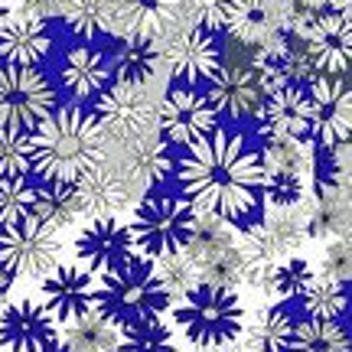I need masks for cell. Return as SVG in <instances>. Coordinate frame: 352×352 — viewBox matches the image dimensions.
I'll list each match as a JSON object with an SVG mask.
<instances>
[{"label": "cell", "instance_id": "1", "mask_svg": "<svg viewBox=\"0 0 352 352\" xmlns=\"http://www.w3.org/2000/svg\"><path fill=\"white\" fill-rule=\"evenodd\" d=\"M179 196L196 215H215L228 226H241L261 202V157L239 131L215 127L189 144L173 166Z\"/></svg>", "mask_w": 352, "mask_h": 352}, {"label": "cell", "instance_id": "2", "mask_svg": "<svg viewBox=\"0 0 352 352\" xmlns=\"http://www.w3.org/2000/svg\"><path fill=\"white\" fill-rule=\"evenodd\" d=\"M104 157L108 138L98 118L78 104L56 108L30 131V164L46 183H78Z\"/></svg>", "mask_w": 352, "mask_h": 352}, {"label": "cell", "instance_id": "3", "mask_svg": "<svg viewBox=\"0 0 352 352\" xmlns=\"http://www.w3.org/2000/svg\"><path fill=\"white\" fill-rule=\"evenodd\" d=\"M166 294L153 274V264L144 258H134L131 264L118 267L111 274L98 277L95 290V314L108 320L111 327H127L144 316H160L166 310Z\"/></svg>", "mask_w": 352, "mask_h": 352}, {"label": "cell", "instance_id": "4", "mask_svg": "<svg viewBox=\"0 0 352 352\" xmlns=\"http://www.w3.org/2000/svg\"><path fill=\"white\" fill-rule=\"evenodd\" d=\"M173 320L192 346H228L241 336L245 303L232 287L196 284L173 303Z\"/></svg>", "mask_w": 352, "mask_h": 352}, {"label": "cell", "instance_id": "5", "mask_svg": "<svg viewBox=\"0 0 352 352\" xmlns=\"http://www.w3.org/2000/svg\"><path fill=\"white\" fill-rule=\"evenodd\" d=\"M196 219L199 215L192 212V206L183 196H173V192H147L138 202L134 219L127 222L138 258L157 261L164 254L183 252L186 241L192 239Z\"/></svg>", "mask_w": 352, "mask_h": 352}, {"label": "cell", "instance_id": "6", "mask_svg": "<svg viewBox=\"0 0 352 352\" xmlns=\"http://www.w3.org/2000/svg\"><path fill=\"white\" fill-rule=\"evenodd\" d=\"M307 235V215L297 209H267L258 226H248L235 239V252L245 267V280H258V287L264 290L267 274L274 271V264L284 258H294V252L300 248Z\"/></svg>", "mask_w": 352, "mask_h": 352}, {"label": "cell", "instance_id": "7", "mask_svg": "<svg viewBox=\"0 0 352 352\" xmlns=\"http://www.w3.org/2000/svg\"><path fill=\"white\" fill-rule=\"evenodd\" d=\"M63 264V232L43 226L39 219H23L0 228V267L13 280H43Z\"/></svg>", "mask_w": 352, "mask_h": 352}, {"label": "cell", "instance_id": "8", "mask_svg": "<svg viewBox=\"0 0 352 352\" xmlns=\"http://www.w3.org/2000/svg\"><path fill=\"white\" fill-rule=\"evenodd\" d=\"M56 111V88L36 65H0V127L33 131Z\"/></svg>", "mask_w": 352, "mask_h": 352}, {"label": "cell", "instance_id": "9", "mask_svg": "<svg viewBox=\"0 0 352 352\" xmlns=\"http://www.w3.org/2000/svg\"><path fill=\"white\" fill-rule=\"evenodd\" d=\"M294 36H297L303 56L310 59L316 76H346L352 50L349 13L323 10L310 13V16H297Z\"/></svg>", "mask_w": 352, "mask_h": 352}, {"label": "cell", "instance_id": "10", "mask_svg": "<svg viewBox=\"0 0 352 352\" xmlns=\"http://www.w3.org/2000/svg\"><path fill=\"white\" fill-rule=\"evenodd\" d=\"M95 118L108 140H127L151 134L157 121V101L151 98L147 85H121L114 82L95 98Z\"/></svg>", "mask_w": 352, "mask_h": 352}, {"label": "cell", "instance_id": "11", "mask_svg": "<svg viewBox=\"0 0 352 352\" xmlns=\"http://www.w3.org/2000/svg\"><path fill=\"white\" fill-rule=\"evenodd\" d=\"M310 98V138L320 151H336L340 144H349V82L346 76H314L307 82Z\"/></svg>", "mask_w": 352, "mask_h": 352}, {"label": "cell", "instance_id": "12", "mask_svg": "<svg viewBox=\"0 0 352 352\" xmlns=\"http://www.w3.org/2000/svg\"><path fill=\"white\" fill-rule=\"evenodd\" d=\"M215 111L206 91H199V85H176L166 91L160 114H157V124H160V138L170 147H189L199 138L212 134L215 131Z\"/></svg>", "mask_w": 352, "mask_h": 352}, {"label": "cell", "instance_id": "13", "mask_svg": "<svg viewBox=\"0 0 352 352\" xmlns=\"http://www.w3.org/2000/svg\"><path fill=\"white\" fill-rule=\"evenodd\" d=\"M160 59L166 63L170 76L176 85H199L222 69V50L215 33L202 30V26H186L176 36L166 39L160 50Z\"/></svg>", "mask_w": 352, "mask_h": 352}, {"label": "cell", "instance_id": "14", "mask_svg": "<svg viewBox=\"0 0 352 352\" xmlns=\"http://www.w3.org/2000/svg\"><path fill=\"white\" fill-rule=\"evenodd\" d=\"M78 264L91 271L95 277L111 274L118 267H124L138 258L134 241H131V228L121 219H91L76 239Z\"/></svg>", "mask_w": 352, "mask_h": 352}, {"label": "cell", "instance_id": "15", "mask_svg": "<svg viewBox=\"0 0 352 352\" xmlns=\"http://www.w3.org/2000/svg\"><path fill=\"white\" fill-rule=\"evenodd\" d=\"M98 277L82 264H59L39 280V303L56 316V323H72L95 307Z\"/></svg>", "mask_w": 352, "mask_h": 352}, {"label": "cell", "instance_id": "16", "mask_svg": "<svg viewBox=\"0 0 352 352\" xmlns=\"http://www.w3.org/2000/svg\"><path fill=\"white\" fill-rule=\"evenodd\" d=\"M59 340L56 316L39 300H13L0 310V346L7 352H36Z\"/></svg>", "mask_w": 352, "mask_h": 352}, {"label": "cell", "instance_id": "17", "mask_svg": "<svg viewBox=\"0 0 352 352\" xmlns=\"http://www.w3.org/2000/svg\"><path fill=\"white\" fill-rule=\"evenodd\" d=\"M310 98L297 85L264 95L258 108V134L264 140H310Z\"/></svg>", "mask_w": 352, "mask_h": 352}, {"label": "cell", "instance_id": "18", "mask_svg": "<svg viewBox=\"0 0 352 352\" xmlns=\"http://www.w3.org/2000/svg\"><path fill=\"white\" fill-rule=\"evenodd\" d=\"M206 98L212 104L215 118H228V121H245L258 114L264 101V91L254 78L252 65H222L212 78H209V91Z\"/></svg>", "mask_w": 352, "mask_h": 352}, {"label": "cell", "instance_id": "19", "mask_svg": "<svg viewBox=\"0 0 352 352\" xmlns=\"http://www.w3.org/2000/svg\"><path fill=\"white\" fill-rule=\"evenodd\" d=\"M173 166H176L173 147L160 134H144V138L127 140L121 147V160H118L114 170L140 192V189H153L166 183L173 176Z\"/></svg>", "mask_w": 352, "mask_h": 352}, {"label": "cell", "instance_id": "20", "mask_svg": "<svg viewBox=\"0 0 352 352\" xmlns=\"http://www.w3.org/2000/svg\"><path fill=\"white\" fill-rule=\"evenodd\" d=\"M76 192L82 215H88V219H118L138 196V189L108 164L95 166L91 173L82 176L76 183Z\"/></svg>", "mask_w": 352, "mask_h": 352}, {"label": "cell", "instance_id": "21", "mask_svg": "<svg viewBox=\"0 0 352 352\" xmlns=\"http://www.w3.org/2000/svg\"><path fill=\"white\" fill-rule=\"evenodd\" d=\"M52 50L46 20L16 10L0 26V59L3 65H39Z\"/></svg>", "mask_w": 352, "mask_h": 352}, {"label": "cell", "instance_id": "22", "mask_svg": "<svg viewBox=\"0 0 352 352\" xmlns=\"http://www.w3.org/2000/svg\"><path fill=\"white\" fill-rule=\"evenodd\" d=\"M108 59L95 46H72L59 65V85L72 101H91L108 88Z\"/></svg>", "mask_w": 352, "mask_h": 352}, {"label": "cell", "instance_id": "23", "mask_svg": "<svg viewBox=\"0 0 352 352\" xmlns=\"http://www.w3.org/2000/svg\"><path fill=\"white\" fill-rule=\"evenodd\" d=\"M114 33L157 39L176 23L179 0H111Z\"/></svg>", "mask_w": 352, "mask_h": 352}, {"label": "cell", "instance_id": "24", "mask_svg": "<svg viewBox=\"0 0 352 352\" xmlns=\"http://www.w3.org/2000/svg\"><path fill=\"white\" fill-rule=\"evenodd\" d=\"M108 59V76L121 85H147L160 65V46L147 36H121Z\"/></svg>", "mask_w": 352, "mask_h": 352}, {"label": "cell", "instance_id": "25", "mask_svg": "<svg viewBox=\"0 0 352 352\" xmlns=\"http://www.w3.org/2000/svg\"><path fill=\"white\" fill-rule=\"evenodd\" d=\"M294 320L280 303H264L252 316H245L241 327V352H284Z\"/></svg>", "mask_w": 352, "mask_h": 352}, {"label": "cell", "instance_id": "26", "mask_svg": "<svg viewBox=\"0 0 352 352\" xmlns=\"http://www.w3.org/2000/svg\"><path fill=\"white\" fill-rule=\"evenodd\" d=\"M271 16H274V0H228L226 30L248 46H261L264 39L277 33Z\"/></svg>", "mask_w": 352, "mask_h": 352}, {"label": "cell", "instance_id": "27", "mask_svg": "<svg viewBox=\"0 0 352 352\" xmlns=\"http://www.w3.org/2000/svg\"><path fill=\"white\" fill-rule=\"evenodd\" d=\"M284 352H349V329L340 320H314L303 316L290 327Z\"/></svg>", "mask_w": 352, "mask_h": 352}, {"label": "cell", "instance_id": "28", "mask_svg": "<svg viewBox=\"0 0 352 352\" xmlns=\"http://www.w3.org/2000/svg\"><path fill=\"white\" fill-rule=\"evenodd\" d=\"M33 219H39L43 226L56 228V232L76 226L78 219H82L76 183H46V186H36Z\"/></svg>", "mask_w": 352, "mask_h": 352}, {"label": "cell", "instance_id": "29", "mask_svg": "<svg viewBox=\"0 0 352 352\" xmlns=\"http://www.w3.org/2000/svg\"><path fill=\"white\" fill-rule=\"evenodd\" d=\"M63 346H69L72 352H118L121 342V329L111 327L108 320H101L95 310H88L85 316L72 320L63 333Z\"/></svg>", "mask_w": 352, "mask_h": 352}, {"label": "cell", "instance_id": "30", "mask_svg": "<svg viewBox=\"0 0 352 352\" xmlns=\"http://www.w3.org/2000/svg\"><path fill=\"white\" fill-rule=\"evenodd\" d=\"M59 16L78 39H98L104 33H114L111 0H63Z\"/></svg>", "mask_w": 352, "mask_h": 352}, {"label": "cell", "instance_id": "31", "mask_svg": "<svg viewBox=\"0 0 352 352\" xmlns=\"http://www.w3.org/2000/svg\"><path fill=\"white\" fill-rule=\"evenodd\" d=\"M300 300L307 316H314V320H340L349 303V280H340L333 274H316Z\"/></svg>", "mask_w": 352, "mask_h": 352}, {"label": "cell", "instance_id": "32", "mask_svg": "<svg viewBox=\"0 0 352 352\" xmlns=\"http://www.w3.org/2000/svg\"><path fill=\"white\" fill-rule=\"evenodd\" d=\"M118 352H176V333L164 316H144L121 327Z\"/></svg>", "mask_w": 352, "mask_h": 352}, {"label": "cell", "instance_id": "33", "mask_svg": "<svg viewBox=\"0 0 352 352\" xmlns=\"http://www.w3.org/2000/svg\"><path fill=\"white\" fill-rule=\"evenodd\" d=\"M307 196V173L261 170V199L267 209H297Z\"/></svg>", "mask_w": 352, "mask_h": 352}, {"label": "cell", "instance_id": "34", "mask_svg": "<svg viewBox=\"0 0 352 352\" xmlns=\"http://www.w3.org/2000/svg\"><path fill=\"white\" fill-rule=\"evenodd\" d=\"M153 264V274L160 280V287H164L166 300H179V297H186L189 290L202 284L199 280V267L189 261L186 252H173V254H164V258H157Z\"/></svg>", "mask_w": 352, "mask_h": 352}, {"label": "cell", "instance_id": "35", "mask_svg": "<svg viewBox=\"0 0 352 352\" xmlns=\"http://www.w3.org/2000/svg\"><path fill=\"white\" fill-rule=\"evenodd\" d=\"M314 267L303 261V258H284L280 264H274V271L267 274L264 294L274 297V300H300L303 290L310 287L314 280Z\"/></svg>", "mask_w": 352, "mask_h": 352}, {"label": "cell", "instance_id": "36", "mask_svg": "<svg viewBox=\"0 0 352 352\" xmlns=\"http://www.w3.org/2000/svg\"><path fill=\"white\" fill-rule=\"evenodd\" d=\"M33 202H36V186L26 176L0 179V228L30 219L33 215Z\"/></svg>", "mask_w": 352, "mask_h": 352}, {"label": "cell", "instance_id": "37", "mask_svg": "<svg viewBox=\"0 0 352 352\" xmlns=\"http://www.w3.org/2000/svg\"><path fill=\"white\" fill-rule=\"evenodd\" d=\"M30 170H33V164H30V131L0 127V179L26 176Z\"/></svg>", "mask_w": 352, "mask_h": 352}, {"label": "cell", "instance_id": "38", "mask_svg": "<svg viewBox=\"0 0 352 352\" xmlns=\"http://www.w3.org/2000/svg\"><path fill=\"white\" fill-rule=\"evenodd\" d=\"M179 7L189 13L192 26H202V30H209V33L226 26L228 0H179Z\"/></svg>", "mask_w": 352, "mask_h": 352}, {"label": "cell", "instance_id": "39", "mask_svg": "<svg viewBox=\"0 0 352 352\" xmlns=\"http://www.w3.org/2000/svg\"><path fill=\"white\" fill-rule=\"evenodd\" d=\"M20 10L30 13V16L46 20V16H59V10H63V0H20Z\"/></svg>", "mask_w": 352, "mask_h": 352}, {"label": "cell", "instance_id": "40", "mask_svg": "<svg viewBox=\"0 0 352 352\" xmlns=\"http://www.w3.org/2000/svg\"><path fill=\"white\" fill-rule=\"evenodd\" d=\"M329 3H333V0H297V10H300V16H310V13L329 10Z\"/></svg>", "mask_w": 352, "mask_h": 352}, {"label": "cell", "instance_id": "41", "mask_svg": "<svg viewBox=\"0 0 352 352\" xmlns=\"http://www.w3.org/2000/svg\"><path fill=\"white\" fill-rule=\"evenodd\" d=\"M10 287H13V277L0 267V310L7 307V300H10Z\"/></svg>", "mask_w": 352, "mask_h": 352}, {"label": "cell", "instance_id": "42", "mask_svg": "<svg viewBox=\"0 0 352 352\" xmlns=\"http://www.w3.org/2000/svg\"><path fill=\"white\" fill-rule=\"evenodd\" d=\"M176 352H241V346H235V342H228V346H189V349Z\"/></svg>", "mask_w": 352, "mask_h": 352}, {"label": "cell", "instance_id": "43", "mask_svg": "<svg viewBox=\"0 0 352 352\" xmlns=\"http://www.w3.org/2000/svg\"><path fill=\"white\" fill-rule=\"evenodd\" d=\"M36 352H72V349H69V346H63V342L56 340L52 346H43V349H36Z\"/></svg>", "mask_w": 352, "mask_h": 352}, {"label": "cell", "instance_id": "44", "mask_svg": "<svg viewBox=\"0 0 352 352\" xmlns=\"http://www.w3.org/2000/svg\"><path fill=\"white\" fill-rule=\"evenodd\" d=\"M7 16H10V7H7V0H0V26H3Z\"/></svg>", "mask_w": 352, "mask_h": 352}]
</instances>
